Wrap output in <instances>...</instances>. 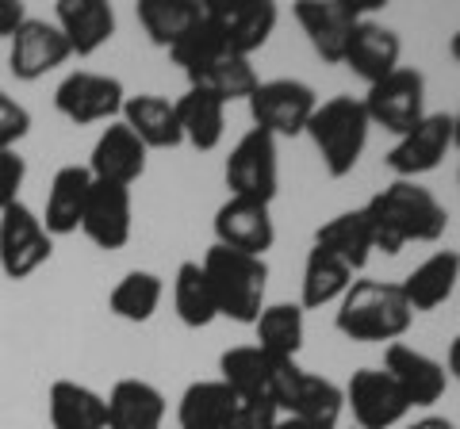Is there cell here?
<instances>
[{
    "mask_svg": "<svg viewBox=\"0 0 460 429\" xmlns=\"http://www.w3.org/2000/svg\"><path fill=\"white\" fill-rule=\"evenodd\" d=\"M257 349L269 353L272 361H296L304 349V307L299 303H272L257 314Z\"/></svg>",
    "mask_w": 460,
    "mask_h": 429,
    "instance_id": "obj_35",
    "label": "cell"
},
{
    "mask_svg": "<svg viewBox=\"0 0 460 429\" xmlns=\"http://www.w3.org/2000/svg\"><path fill=\"white\" fill-rule=\"evenodd\" d=\"M314 246L334 253L338 261H345L353 273H361L372 257V226L365 219V211H345V214H334L330 223H323L314 231Z\"/></svg>",
    "mask_w": 460,
    "mask_h": 429,
    "instance_id": "obj_29",
    "label": "cell"
},
{
    "mask_svg": "<svg viewBox=\"0 0 460 429\" xmlns=\"http://www.w3.org/2000/svg\"><path fill=\"white\" fill-rule=\"evenodd\" d=\"M449 372L460 380V334L453 337V346H449Z\"/></svg>",
    "mask_w": 460,
    "mask_h": 429,
    "instance_id": "obj_44",
    "label": "cell"
},
{
    "mask_svg": "<svg viewBox=\"0 0 460 429\" xmlns=\"http://www.w3.org/2000/svg\"><path fill=\"white\" fill-rule=\"evenodd\" d=\"M353 284V268L338 261L334 253H326L319 246H311L307 265H304V280H299V307L304 311H319L330 307L349 292Z\"/></svg>",
    "mask_w": 460,
    "mask_h": 429,
    "instance_id": "obj_28",
    "label": "cell"
},
{
    "mask_svg": "<svg viewBox=\"0 0 460 429\" xmlns=\"http://www.w3.org/2000/svg\"><path fill=\"white\" fill-rule=\"evenodd\" d=\"M384 8V0H299L296 20L311 39L314 54L326 66H341L345 47L353 39V27L368 20V12Z\"/></svg>",
    "mask_w": 460,
    "mask_h": 429,
    "instance_id": "obj_6",
    "label": "cell"
},
{
    "mask_svg": "<svg viewBox=\"0 0 460 429\" xmlns=\"http://www.w3.org/2000/svg\"><path fill=\"white\" fill-rule=\"evenodd\" d=\"M204 273L215 292V307L219 319H230L238 326H253L257 314L265 311V292H269V265L265 257H250L226 246H211L204 253Z\"/></svg>",
    "mask_w": 460,
    "mask_h": 429,
    "instance_id": "obj_3",
    "label": "cell"
},
{
    "mask_svg": "<svg viewBox=\"0 0 460 429\" xmlns=\"http://www.w3.org/2000/svg\"><path fill=\"white\" fill-rule=\"evenodd\" d=\"M456 180H460V169H456Z\"/></svg>",
    "mask_w": 460,
    "mask_h": 429,
    "instance_id": "obj_47",
    "label": "cell"
},
{
    "mask_svg": "<svg viewBox=\"0 0 460 429\" xmlns=\"http://www.w3.org/2000/svg\"><path fill=\"white\" fill-rule=\"evenodd\" d=\"M119 116L138 135V142L146 150H177L184 142L181 123H177V108H172L165 96H157V92L127 96Z\"/></svg>",
    "mask_w": 460,
    "mask_h": 429,
    "instance_id": "obj_24",
    "label": "cell"
},
{
    "mask_svg": "<svg viewBox=\"0 0 460 429\" xmlns=\"http://www.w3.org/2000/svg\"><path fill=\"white\" fill-rule=\"evenodd\" d=\"M414 311L407 307L399 284L384 280H353L349 292L338 299L334 326L341 337L361 341V346H392L411 330Z\"/></svg>",
    "mask_w": 460,
    "mask_h": 429,
    "instance_id": "obj_2",
    "label": "cell"
},
{
    "mask_svg": "<svg viewBox=\"0 0 460 429\" xmlns=\"http://www.w3.org/2000/svg\"><path fill=\"white\" fill-rule=\"evenodd\" d=\"M361 104L372 127H384V131L402 138L426 119V77L411 66H399L395 74L368 84V96Z\"/></svg>",
    "mask_w": 460,
    "mask_h": 429,
    "instance_id": "obj_8",
    "label": "cell"
},
{
    "mask_svg": "<svg viewBox=\"0 0 460 429\" xmlns=\"http://www.w3.org/2000/svg\"><path fill=\"white\" fill-rule=\"evenodd\" d=\"M456 280H460V253L438 250V253H429L422 265H414L411 273L399 280V288H402L407 307L414 314H422V311H438L445 299L453 295Z\"/></svg>",
    "mask_w": 460,
    "mask_h": 429,
    "instance_id": "obj_23",
    "label": "cell"
},
{
    "mask_svg": "<svg viewBox=\"0 0 460 429\" xmlns=\"http://www.w3.org/2000/svg\"><path fill=\"white\" fill-rule=\"evenodd\" d=\"M123 81L108 74H93V69H74L66 74L62 84L54 89V108L58 116H66L69 123L89 127V123H115V116L123 111Z\"/></svg>",
    "mask_w": 460,
    "mask_h": 429,
    "instance_id": "obj_10",
    "label": "cell"
},
{
    "mask_svg": "<svg viewBox=\"0 0 460 429\" xmlns=\"http://www.w3.org/2000/svg\"><path fill=\"white\" fill-rule=\"evenodd\" d=\"M27 131H31V111H27L16 96H8L0 89V153L16 150L27 138Z\"/></svg>",
    "mask_w": 460,
    "mask_h": 429,
    "instance_id": "obj_38",
    "label": "cell"
},
{
    "mask_svg": "<svg viewBox=\"0 0 460 429\" xmlns=\"http://www.w3.org/2000/svg\"><path fill=\"white\" fill-rule=\"evenodd\" d=\"M27 20V8L20 0H0V39H12L23 27Z\"/></svg>",
    "mask_w": 460,
    "mask_h": 429,
    "instance_id": "obj_41",
    "label": "cell"
},
{
    "mask_svg": "<svg viewBox=\"0 0 460 429\" xmlns=\"http://www.w3.org/2000/svg\"><path fill=\"white\" fill-rule=\"evenodd\" d=\"M257 69L250 66V58H238V54H219L215 62L199 66L196 74H189V89H204L223 104H234V100H250L257 89Z\"/></svg>",
    "mask_w": 460,
    "mask_h": 429,
    "instance_id": "obj_34",
    "label": "cell"
},
{
    "mask_svg": "<svg viewBox=\"0 0 460 429\" xmlns=\"http://www.w3.org/2000/svg\"><path fill=\"white\" fill-rule=\"evenodd\" d=\"M280 361H272L269 353H261L257 346H234L219 356V372L223 383L238 398H269L272 388V372Z\"/></svg>",
    "mask_w": 460,
    "mask_h": 429,
    "instance_id": "obj_32",
    "label": "cell"
},
{
    "mask_svg": "<svg viewBox=\"0 0 460 429\" xmlns=\"http://www.w3.org/2000/svg\"><path fill=\"white\" fill-rule=\"evenodd\" d=\"M54 238L47 234L39 214L27 204L0 211V268L8 280H27L50 261Z\"/></svg>",
    "mask_w": 460,
    "mask_h": 429,
    "instance_id": "obj_11",
    "label": "cell"
},
{
    "mask_svg": "<svg viewBox=\"0 0 460 429\" xmlns=\"http://www.w3.org/2000/svg\"><path fill=\"white\" fill-rule=\"evenodd\" d=\"M399 54H402V42L392 27H384L376 20H361L353 27V39L345 47L341 66L365 84H376L399 69Z\"/></svg>",
    "mask_w": 460,
    "mask_h": 429,
    "instance_id": "obj_21",
    "label": "cell"
},
{
    "mask_svg": "<svg viewBox=\"0 0 460 429\" xmlns=\"http://www.w3.org/2000/svg\"><path fill=\"white\" fill-rule=\"evenodd\" d=\"M226 188L238 199H257V204H272L280 188V169H277V138L265 131H246L234 150L226 157Z\"/></svg>",
    "mask_w": 460,
    "mask_h": 429,
    "instance_id": "obj_9",
    "label": "cell"
},
{
    "mask_svg": "<svg viewBox=\"0 0 460 429\" xmlns=\"http://www.w3.org/2000/svg\"><path fill=\"white\" fill-rule=\"evenodd\" d=\"M47 407H50V429H108L104 395L84 388L77 380H54Z\"/></svg>",
    "mask_w": 460,
    "mask_h": 429,
    "instance_id": "obj_26",
    "label": "cell"
},
{
    "mask_svg": "<svg viewBox=\"0 0 460 429\" xmlns=\"http://www.w3.org/2000/svg\"><path fill=\"white\" fill-rule=\"evenodd\" d=\"M341 395H345V407L353 410V422L361 429H392L411 410L399 383L384 368H357Z\"/></svg>",
    "mask_w": 460,
    "mask_h": 429,
    "instance_id": "obj_13",
    "label": "cell"
},
{
    "mask_svg": "<svg viewBox=\"0 0 460 429\" xmlns=\"http://www.w3.org/2000/svg\"><path fill=\"white\" fill-rule=\"evenodd\" d=\"M407 429H456L449 418H438V414H426V418H419V422H411Z\"/></svg>",
    "mask_w": 460,
    "mask_h": 429,
    "instance_id": "obj_42",
    "label": "cell"
},
{
    "mask_svg": "<svg viewBox=\"0 0 460 429\" xmlns=\"http://www.w3.org/2000/svg\"><path fill=\"white\" fill-rule=\"evenodd\" d=\"M449 54H453V62H460V27H456V35L449 39Z\"/></svg>",
    "mask_w": 460,
    "mask_h": 429,
    "instance_id": "obj_45",
    "label": "cell"
},
{
    "mask_svg": "<svg viewBox=\"0 0 460 429\" xmlns=\"http://www.w3.org/2000/svg\"><path fill=\"white\" fill-rule=\"evenodd\" d=\"M453 146H460V111L453 116Z\"/></svg>",
    "mask_w": 460,
    "mask_h": 429,
    "instance_id": "obj_46",
    "label": "cell"
},
{
    "mask_svg": "<svg viewBox=\"0 0 460 429\" xmlns=\"http://www.w3.org/2000/svg\"><path fill=\"white\" fill-rule=\"evenodd\" d=\"M277 241V226H272V211L269 204L257 199H238L230 196L226 204L215 211V246L250 253V257H265Z\"/></svg>",
    "mask_w": 460,
    "mask_h": 429,
    "instance_id": "obj_17",
    "label": "cell"
},
{
    "mask_svg": "<svg viewBox=\"0 0 460 429\" xmlns=\"http://www.w3.org/2000/svg\"><path fill=\"white\" fill-rule=\"evenodd\" d=\"M361 211L372 226V246L387 257L402 253L411 241H441L449 231V211L414 180H392Z\"/></svg>",
    "mask_w": 460,
    "mask_h": 429,
    "instance_id": "obj_1",
    "label": "cell"
},
{
    "mask_svg": "<svg viewBox=\"0 0 460 429\" xmlns=\"http://www.w3.org/2000/svg\"><path fill=\"white\" fill-rule=\"evenodd\" d=\"M146 153L150 150L138 142V135L119 119V123H108L104 131H100L96 146L89 153V165H84V169L93 173V180L131 188V184L146 173Z\"/></svg>",
    "mask_w": 460,
    "mask_h": 429,
    "instance_id": "obj_18",
    "label": "cell"
},
{
    "mask_svg": "<svg viewBox=\"0 0 460 429\" xmlns=\"http://www.w3.org/2000/svg\"><path fill=\"white\" fill-rule=\"evenodd\" d=\"M199 20H204V4L196 0H138V23L154 47L172 50Z\"/></svg>",
    "mask_w": 460,
    "mask_h": 429,
    "instance_id": "obj_31",
    "label": "cell"
},
{
    "mask_svg": "<svg viewBox=\"0 0 460 429\" xmlns=\"http://www.w3.org/2000/svg\"><path fill=\"white\" fill-rule=\"evenodd\" d=\"M219 54H230V50H226V42L219 39V31H215V27L208 23V16H204V20H199V23L192 27L189 35H184V39L177 42V47L169 50V58L177 62V66L184 69V74H196L199 66L215 62Z\"/></svg>",
    "mask_w": 460,
    "mask_h": 429,
    "instance_id": "obj_37",
    "label": "cell"
},
{
    "mask_svg": "<svg viewBox=\"0 0 460 429\" xmlns=\"http://www.w3.org/2000/svg\"><path fill=\"white\" fill-rule=\"evenodd\" d=\"M319 108L311 84L296 81V77H277V81H261L250 96V116L253 127L272 138H296L307 131V123Z\"/></svg>",
    "mask_w": 460,
    "mask_h": 429,
    "instance_id": "obj_7",
    "label": "cell"
},
{
    "mask_svg": "<svg viewBox=\"0 0 460 429\" xmlns=\"http://www.w3.org/2000/svg\"><path fill=\"white\" fill-rule=\"evenodd\" d=\"M162 295H165L162 276L146 273V268H135V273H127L111 288L108 307L115 319H123V322H150L157 307H162Z\"/></svg>",
    "mask_w": 460,
    "mask_h": 429,
    "instance_id": "obj_36",
    "label": "cell"
},
{
    "mask_svg": "<svg viewBox=\"0 0 460 429\" xmlns=\"http://www.w3.org/2000/svg\"><path fill=\"white\" fill-rule=\"evenodd\" d=\"M272 429H330V425H319V422H304V418H280Z\"/></svg>",
    "mask_w": 460,
    "mask_h": 429,
    "instance_id": "obj_43",
    "label": "cell"
},
{
    "mask_svg": "<svg viewBox=\"0 0 460 429\" xmlns=\"http://www.w3.org/2000/svg\"><path fill=\"white\" fill-rule=\"evenodd\" d=\"M93 188V173L84 165H62L47 188V207H42V226L50 238H66L81 231V214H84V199Z\"/></svg>",
    "mask_w": 460,
    "mask_h": 429,
    "instance_id": "obj_22",
    "label": "cell"
},
{
    "mask_svg": "<svg viewBox=\"0 0 460 429\" xmlns=\"http://www.w3.org/2000/svg\"><path fill=\"white\" fill-rule=\"evenodd\" d=\"M368 131H372V123H368V111H365L361 100L357 96H330L314 108L304 135H311L326 173L334 180H341V177L353 173L357 162H361V153L368 146Z\"/></svg>",
    "mask_w": 460,
    "mask_h": 429,
    "instance_id": "obj_4",
    "label": "cell"
},
{
    "mask_svg": "<svg viewBox=\"0 0 460 429\" xmlns=\"http://www.w3.org/2000/svg\"><path fill=\"white\" fill-rule=\"evenodd\" d=\"M449 150H453V116L449 111H426V119L411 135H402L387 150L384 162L395 173V180H414L429 173V169H438Z\"/></svg>",
    "mask_w": 460,
    "mask_h": 429,
    "instance_id": "obj_14",
    "label": "cell"
},
{
    "mask_svg": "<svg viewBox=\"0 0 460 429\" xmlns=\"http://www.w3.org/2000/svg\"><path fill=\"white\" fill-rule=\"evenodd\" d=\"M108 429H162L165 395L146 380H119L108 391Z\"/></svg>",
    "mask_w": 460,
    "mask_h": 429,
    "instance_id": "obj_25",
    "label": "cell"
},
{
    "mask_svg": "<svg viewBox=\"0 0 460 429\" xmlns=\"http://www.w3.org/2000/svg\"><path fill=\"white\" fill-rule=\"evenodd\" d=\"M208 23L219 31L230 54L250 58L253 50H261L269 35L277 31L280 12L272 0H208L204 4Z\"/></svg>",
    "mask_w": 460,
    "mask_h": 429,
    "instance_id": "obj_12",
    "label": "cell"
},
{
    "mask_svg": "<svg viewBox=\"0 0 460 429\" xmlns=\"http://www.w3.org/2000/svg\"><path fill=\"white\" fill-rule=\"evenodd\" d=\"M23 180H27V162L20 157V150H4L0 153V211L20 204Z\"/></svg>",
    "mask_w": 460,
    "mask_h": 429,
    "instance_id": "obj_40",
    "label": "cell"
},
{
    "mask_svg": "<svg viewBox=\"0 0 460 429\" xmlns=\"http://www.w3.org/2000/svg\"><path fill=\"white\" fill-rule=\"evenodd\" d=\"M269 398L277 403V410H284V418H304V422H319L330 429H338V418L345 410V395L338 383L299 368L296 361L277 364Z\"/></svg>",
    "mask_w": 460,
    "mask_h": 429,
    "instance_id": "obj_5",
    "label": "cell"
},
{
    "mask_svg": "<svg viewBox=\"0 0 460 429\" xmlns=\"http://www.w3.org/2000/svg\"><path fill=\"white\" fill-rule=\"evenodd\" d=\"M8 66H12V77L16 81H39L54 74L58 66H66L74 54H69V42L66 35L58 31L54 20H35L27 16L23 27L8 39Z\"/></svg>",
    "mask_w": 460,
    "mask_h": 429,
    "instance_id": "obj_16",
    "label": "cell"
},
{
    "mask_svg": "<svg viewBox=\"0 0 460 429\" xmlns=\"http://www.w3.org/2000/svg\"><path fill=\"white\" fill-rule=\"evenodd\" d=\"M280 422V410L272 398H238L223 429H272Z\"/></svg>",
    "mask_w": 460,
    "mask_h": 429,
    "instance_id": "obj_39",
    "label": "cell"
},
{
    "mask_svg": "<svg viewBox=\"0 0 460 429\" xmlns=\"http://www.w3.org/2000/svg\"><path fill=\"white\" fill-rule=\"evenodd\" d=\"M54 23H58V31L66 35L69 54L93 58L115 35V8L108 0H58Z\"/></svg>",
    "mask_w": 460,
    "mask_h": 429,
    "instance_id": "obj_20",
    "label": "cell"
},
{
    "mask_svg": "<svg viewBox=\"0 0 460 429\" xmlns=\"http://www.w3.org/2000/svg\"><path fill=\"white\" fill-rule=\"evenodd\" d=\"M172 108H177L181 135L192 150L208 153L223 142V131H226V104L223 100H215L204 89H189L181 100H172Z\"/></svg>",
    "mask_w": 460,
    "mask_h": 429,
    "instance_id": "obj_27",
    "label": "cell"
},
{
    "mask_svg": "<svg viewBox=\"0 0 460 429\" xmlns=\"http://www.w3.org/2000/svg\"><path fill=\"white\" fill-rule=\"evenodd\" d=\"M135 231V207H131V188L119 184L93 180L89 199H84L81 214V234L93 241L96 250H123Z\"/></svg>",
    "mask_w": 460,
    "mask_h": 429,
    "instance_id": "obj_15",
    "label": "cell"
},
{
    "mask_svg": "<svg viewBox=\"0 0 460 429\" xmlns=\"http://www.w3.org/2000/svg\"><path fill=\"white\" fill-rule=\"evenodd\" d=\"M172 311L177 319L189 326V330H204L219 319V307H215V292L208 284V273L199 261H181L177 276H172Z\"/></svg>",
    "mask_w": 460,
    "mask_h": 429,
    "instance_id": "obj_33",
    "label": "cell"
},
{
    "mask_svg": "<svg viewBox=\"0 0 460 429\" xmlns=\"http://www.w3.org/2000/svg\"><path fill=\"white\" fill-rule=\"evenodd\" d=\"M384 372L399 383V391L411 407H434L445 395V383H449L445 364H438L434 356H426L419 349L402 346V341H392L384 349Z\"/></svg>",
    "mask_w": 460,
    "mask_h": 429,
    "instance_id": "obj_19",
    "label": "cell"
},
{
    "mask_svg": "<svg viewBox=\"0 0 460 429\" xmlns=\"http://www.w3.org/2000/svg\"><path fill=\"white\" fill-rule=\"evenodd\" d=\"M238 395L223 380H196L177 403V429H223Z\"/></svg>",
    "mask_w": 460,
    "mask_h": 429,
    "instance_id": "obj_30",
    "label": "cell"
}]
</instances>
